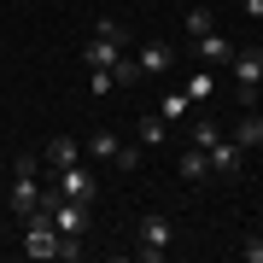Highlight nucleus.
I'll use <instances>...</instances> for the list:
<instances>
[{
  "label": "nucleus",
  "instance_id": "25",
  "mask_svg": "<svg viewBox=\"0 0 263 263\" xmlns=\"http://www.w3.org/2000/svg\"><path fill=\"white\" fill-rule=\"evenodd\" d=\"M240 12H246V18H257V24H263V0H240Z\"/></svg>",
  "mask_w": 263,
  "mask_h": 263
},
{
  "label": "nucleus",
  "instance_id": "21",
  "mask_svg": "<svg viewBox=\"0 0 263 263\" xmlns=\"http://www.w3.org/2000/svg\"><path fill=\"white\" fill-rule=\"evenodd\" d=\"M187 100H211V70H199L193 82H187Z\"/></svg>",
  "mask_w": 263,
  "mask_h": 263
},
{
  "label": "nucleus",
  "instance_id": "11",
  "mask_svg": "<svg viewBox=\"0 0 263 263\" xmlns=\"http://www.w3.org/2000/svg\"><path fill=\"white\" fill-rule=\"evenodd\" d=\"M234 141H240V146H263V111H246V117L234 123Z\"/></svg>",
  "mask_w": 263,
  "mask_h": 263
},
{
  "label": "nucleus",
  "instance_id": "7",
  "mask_svg": "<svg viewBox=\"0 0 263 263\" xmlns=\"http://www.w3.org/2000/svg\"><path fill=\"white\" fill-rule=\"evenodd\" d=\"M88 70H111L117 59H123V41H105V35H88Z\"/></svg>",
  "mask_w": 263,
  "mask_h": 263
},
{
  "label": "nucleus",
  "instance_id": "6",
  "mask_svg": "<svg viewBox=\"0 0 263 263\" xmlns=\"http://www.w3.org/2000/svg\"><path fill=\"white\" fill-rule=\"evenodd\" d=\"M187 59H199L205 70H216V65H228V59H234V41L216 35V29H211V35H193V53H187Z\"/></svg>",
  "mask_w": 263,
  "mask_h": 263
},
{
  "label": "nucleus",
  "instance_id": "20",
  "mask_svg": "<svg viewBox=\"0 0 263 263\" xmlns=\"http://www.w3.org/2000/svg\"><path fill=\"white\" fill-rule=\"evenodd\" d=\"M94 35H105V41H129V29H123L117 18H100V24H94Z\"/></svg>",
  "mask_w": 263,
  "mask_h": 263
},
{
  "label": "nucleus",
  "instance_id": "3",
  "mask_svg": "<svg viewBox=\"0 0 263 263\" xmlns=\"http://www.w3.org/2000/svg\"><path fill=\"white\" fill-rule=\"evenodd\" d=\"M170 240H176V228H170V216H146V222H141V246H135V252H141L146 263H158V257L170 252Z\"/></svg>",
  "mask_w": 263,
  "mask_h": 263
},
{
  "label": "nucleus",
  "instance_id": "14",
  "mask_svg": "<svg viewBox=\"0 0 263 263\" xmlns=\"http://www.w3.org/2000/svg\"><path fill=\"white\" fill-rule=\"evenodd\" d=\"M111 82L117 88H135V82H141V59H117V65H111Z\"/></svg>",
  "mask_w": 263,
  "mask_h": 263
},
{
  "label": "nucleus",
  "instance_id": "8",
  "mask_svg": "<svg viewBox=\"0 0 263 263\" xmlns=\"http://www.w3.org/2000/svg\"><path fill=\"white\" fill-rule=\"evenodd\" d=\"M240 141H216V146H205V158H211V176H234L240 170Z\"/></svg>",
  "mask_w": 263,
  "mask_h": 263
},
{
  "label": "nucleus",
  "instance_id": "17",
  "mask_svg": "<svg viewBox=\"0 0 263 263\" xmlns=\"http://www.w3.org/2000/svg\"><path fill=\"white\" fill-rule=\"evenodd\" d=\"M211 29H216V12L211 6H193L187 12V35H211Z\"/></svg>",
  "mask_w": 263,
  "mask_h": 263
},
{
  "label": "nucleus",
  "instance_id": "1",
  "mask_svg": "<svg viewBox=\"0 0 263 263\" xmlns=\"http://www.w3.org/2000/svg\"><path fill=\"white\" fill-rule=\"evenodd\" d=\"M234 70V88H240V105H257V82H263V47H240L228 59Z\"/></svg>",
  "mask_w": 263,
  "mask_h": 263
},
{
  "label": "nucleus",
  "instance_id": "5",
  "mask_svg": "<svg viewBox=\"0 0 263 263\" xmlns=\"http://www.w3.org/2000/svg\"><path fill=\"white\" fill-rule=\"evenodd\" d=\"M18 216H29V211H41L47 205V187H41V176H12V199H6Z\"/></svg>",
  "mask_w": 263,
  "mask_h": 263
},
{
  "label": "nucleus",
  "instance_id": "24",
  "mask_svg": "<svg viewBox=\"0 0 263 263\" xmlns=\"http://www.w3.org/2000/svg\"><path fill=\"white\" fill-rule=\"evenodd\" d=\"M240 257H246V263H263V234H257V240H246V246H240Z\"/></svg>",
  "mask_w": 263,
  "mask_h": 263
},
{
  "label": "nucleus",
  "instance_id": "18",
  "mask_svg": "<svg viewBox=\"0 0 263 263\" xmlns=\"http://www.w3.org/2000/svg\"><path fill=\"white\" fill-rule=\"evenodd\" d=\"M117 146H123V141H117L111 129H94V141H88V152H94V158H111Z\"/></svg>",
  "mask_w": 263,
  "mask_h": 263
},
{
  "label": "nucleus",
  "instance_id": "22",
  "mask_svg": "<svg viewBox=\"0 0 263 263\" xmlns=\"http://www.w3.org/2000/svg\"><path fill=\"white\" fill-rule=\"evenodd\" d=\"M111 164H117V170H135V164H141V146H117Z\"/></svg>",
  "mask_w": 263,
  "mask_h": 263
},
{
  "label": "nucleus",
  "instance_id": "2",
  "mask_svg": "<svg viewBox=\"0 0 263 263\" xmlns=\"http://www.w3.org/2000/svg\"><path fill=\"white\" fill-rule=\"evenodd\" d=\"M47 216H53L59 234H76V240H82V222H88V205H82V199H65V193L47 187Z\"/></svg>",
  "mask_w": 263,
  "mask_h": 263
},
{
  "label": "nucleus",
  "instance_id": "23",
  "mask_svg": "<svg viewBox=\"0 0 263 263\" xmlns=\"http://www.w3.org/2000/svg\"><path fill=\"white\" fill-rule=\"evenodd\" d=\"M88 76H94V100H100V94H111V88H117V82H111V70H88Z\"/></svg>",
  "mask_w": 263,
  "mask_h": 263
},
{
  "label": "nucleus",
  "instance_id": "10",
  "mask_svg": "<svg viewBox=\"0 0 263 263\" xmlns=\"http://www.w3.org/2000/svg\"><path fill=\"white\" fill-rule=\"evenodd\" d=\"M170 65H176V53H170L164 41H146V47H141V70H146V76H164Z\"/></svg>",
  "mask_w": 263,
  "mask_h": 263
},
{
  "label": "nucleus",
  "instance_id": "12",
  "mask_svg": "<svg viewBox=\"0 0 263 263\" xmlns=\"http://www.w3.org/2000/svg\"><path fill=\"white\" fill-rule=\"evenodd\" d=\"M205 176H211V158H205V146L181 152V181H205Z\"/></svg>",
  "mask_w": 263,
  "mask_h": 263
},
{
  "label": "nucleus",
  "instance_id": "4",
  "mask_svg": "<svg viewBox=\"0 0 263 263\" xmlns=\"http://www.w3.org/2000/svg\"><path fill=\"white\" fill-rule=\"evenodd\" d=\"M47 187H53V193H65V199H82V205H88V199H94V176H88L82 164H70V170H53V176H47Z\"/></svg>",
  "mask_w": 263,
  "mask_h": 263
},
{
  "label": "nucleus",
  "instance_id": "19",
  "mask_svg": "<svg viewBox=\"0 0 263 263\" xmlns=\"http://www.w3.org/2000/svg\"><path fill=\"white\" fill-rule=\"evenodd\" d=\"M12 176H41V158L35 152H18V158H12Z\"/></svg>",
  "mask_w": 263,
  "mask_h": 263
},
{
  "label": "nucleus",
  "instance_id": "13",
  "mask_svg": "<svg viewBox=\"0 0 263 263\" xmlns=\"http://www.w3.org/2000/svg\"><path fill=\"white\" fill-rule=\"evenodd\" d=\"M187 141L193 146H216V141H222V123H216V117H199L193 129H187Z\"/></svg>",
  "mask_w": 263,
  "mask_h": 263
},
{
  "label": "nucleus",
  "instance_id": "16",
  "mask_svg": "<svg viewBox=\"0 0 263 263\" xmlns=\"http://www.w3.org/2000/svg\"><path fill=\"white\" fill-rule=\"evenodd\" d=\"M164 135H170V123H164L158 111H152V117H141V141H146V146H164Z\"/></svg>",
  "mask_w": 263,
  "mask_h": 263
},
{
  "label": "nucleus",
  "instance_id": "15",
  "mask_svg": "<svg viewBox=\"0 0 263 263\" xmlns=\"http://www.w3.org/2000/svg\"><path fill=\"white\" fill-rule=\"evenodd\" d=\"M158 117H164V123H176V117H187V94H176V88H170V94L158 100Z\"/></svg>",
  "mask_w": 263,
  "mask_h": 263
},
{
  "label": "nucleus",
  "instance_id": "9",
  "mask_svg": "<svg viewBox=\"0 0 263 263\" xmlns=\"http://www.w3.org/2000/svg\"><path fill=\"white\" fill-rule=\"evenodd\" d=\"M70 164H82V146L70 135H53L47 141V170H70Z\"/></svg>",
  "mask_w": 263,
  "mask_h": 263
}]
</instances>
